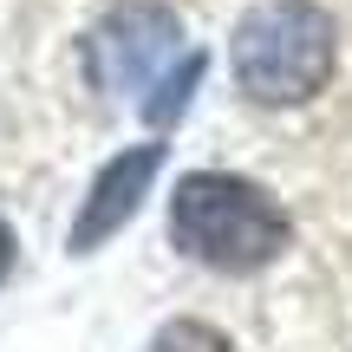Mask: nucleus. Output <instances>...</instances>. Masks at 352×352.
Segmentation results:
<instances>
[{
	"mask_svg": "<svg viewBox=\"0 0 352 352\" xmlns=\"http://www.w3.org/2000/svg\"><path fill=\"white\" fill-rule=\"evenodd\" d=\"M294 222L261 183L235 170H189L170 196V248L209 274H261L287 254Z\"/></svg>",
	"mask_w": 352,
	"mask_h": 352,
	"instance_id": "1",
	"label": "nucleus"
},
{
	"mask_svg": "<svg viewBox=\"0 0 352 352\" xmlns=\"http://www.w3.org/2000/svg\"><path fill=\"white\" fill-rule=\"evenodd\" d=\"M228 65H235L241 98L267 104H307L327 91L333 65H340V26L314 0H267L228 39Z\"/></svg>",
	"mask_w": 352,
	"mask_h": 352,
	"instance_id": "2",
	"label": "nucleus"
},
{
	"mask_svg": "<svg viewBox=\"0 0 352 352\" xmlns=\"http://www.w3.org/2000/svg\"><path fill=\"white\" fill-rule=\"evenodd\" d=\"M176 52H183V20H176L164 0H118L85 33V78L104 98H131L144 111L170 85Z\"/></svg>",
	"mask_w": 352,
	"mask_h": 352,
	"instance_id": "3",
	"label": "nucleus"
},
{
	"mask_svg": "<svg viewBox=\"0 0 352 352\" xmlns=\"http://www.w3.org/2000/svg\"><path fill=\"white\" fill-rule=\"evenodd\" d=\"M157 170H164V144H131L124 157H111V164L91 176L85 202H78V215H72L65 248H72V254H98L104 241H111L118 228L144 209V196H151Z\"/></svg>",
	"mask_w": 352,
	"mask_h": 352,
	"instance_id": "4",
	"label": "nucleus"
},
{
	"mask_svg": "<svg viewBox=\"0 0 352 352\" xmlns=\"http://www.w3.org/2000/svg\"><path fill=\"white\" fill-rule=\"evenodd\" d=\"M144 352H235V346H228V333L209 327V320H170V327H157V340Z\"/></svg>",
	"mask_w": 352,
	"mask_h": 352,
	"instance_id": "5",
	"label": "nucleus"
},
{
	"mask_svg": "<svg viewBox=\"0 0 352 352\" xmlns=\"http://www.w3.org/2000/svg\"><path fill=\"white\" fill-rule=\"evenodd\" d=\"M196 78H202V52H189V59L176 65V72H170V85L157 91L151 104H144V118H151L157 131H164V124H176V118L189 111V91H196Z\"/></svg>",
	"mask_w": 352,
	"mask_h": 352,
	"instance_id": "6",
	"label": "nucleus"
},
{
	"mask_svg": "<svg viewBox=\"0 0 352 352\" xmlns=\"http://www.w3.org/2000/svg\"><path fill=\"white\" fill-rule=\"evenodd\" d=\"M13 274V235H7V222H0V280Z\"/></svg>",
	"mask_w": 352,
	"mask_h": 352,
	"instance_id": "7",
	"label": "nucleus"
}]
</instances>
